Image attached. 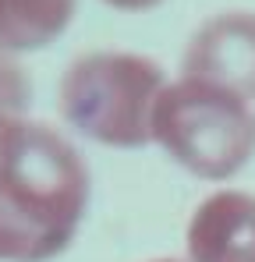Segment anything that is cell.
Here are the masks:
<instances>
[{"label":"cell","mask_w":255,"mask_h":262,"mask_svg":"<svg viewBox=\"0 0 255 262\" xmlns=\"http://www.w3.org/2000/svg\"><path fill=\"white\" fill-rule=\"evenodd\" d=\"M192 262H255V195L213 191L188 220Z\"/></svg>","instance_id":"5b68a950"},{"label":"cell","mask_w":255,"mask_h":262,"mask_svg":"<svg viewBox=\"0 0 255 262\" xmlns=\"http://www.w3.org/2000/svg\"><path fill=\"white\" fill-rule=\"evenodd\" d=\"M89 209V167L46 124L25 121L0 156V262H50Z\"/></svg>","instance_id":"6da1fadb"},{"label":"cell","mask_w":255,"mask_h":262,"mask_svg":"<svg viewBox=\"0 0 255 262\" xmlns=\"http://www.w3.org/2000/svg\"><path fill=\"white\" fill-rule=\"evenodd\" d=\"M107 7H117V11H153V7H160L163 0H103Z\"/></svg>","instance_id":"ba28073f"},{"label":"cell","mask_w":255,"mask_h":262,"mask_svg":"<svg viewBox=\"0 0 255 262\" xmlns=\"http://www.w3.org/2000/svg\"><path fill=\"white\" fill-rule=\"evenodd\" d=\"M29 99H32V85H29L22 64L11 53H0V156L11 142V135L29 121L25 117Z\"/></svg>","instance_id":"52a82bcc"},{"label":"cell","mask_w":255,"mask_h":262,"mask_svg":"<svg viewBox=\"0 0 255 262\" xmlns=\"http://www.w3.org/2000/svg\"><path fill=\"white\" fill-rule=\"evenodd\" d=\"M75 18V0H0V53L46 50Z\"/></svg>","instance_id":"8992f818"},{"label":"cell","mask_w":255,"mask_h":262,"mask_svg":"<svg viewBox=\"0 0 255 262\" xmlns=\"http://www.w3.org/2000/svg\"><path fill=\"white\" fill-rule=\"evenodd\" d=\"M153 142L188 174L227 181L255 152V99L238 89L181 75L167 82L156 103Z\"/></svg>","instance_id":"3957f363"},{"label":"cell","mask_w":255,"mask_h":262,"mask_svg":"<svg viewBox=\"0 0 255 262\" xmlns=\"http://www.w3.org/2000/svg\"><path fill=\"white\" fill-rule=\"evenodd\" d=\"M163 89L167 78L156 60L124 50H96L68 64L57 99L64 121L78 135L110 149H138L153 142Z\"/></svg>","instance_id":"7a4b0ae2"},{"label":"cell","mask_w":255,"mask_h":262,"mask_svg":"<svg viewBox=\"0 0 255 262\" xmlns=\"http://www.w3.org/2000/svg\"><path fill=\"white\" fill-rule=\"evenodd\" d=\"M153 262H177V259H153Z\"/></svg>","instance_id":"9c48e42d"},{"label":"cell","mask_w":255,"mask_h":262,"mask_svg":"<svg viewBox=\"0 0 255 262\" xmlns=\"http://www.w3.org/2000/svg\"><path fill=\"white\" fill-rule=\"evenodd\" d=\"M184 75L238 89L255 99V14L223 11L209 18L188 43Z\"/></svg>","instance_id":"277c9868"}]
</instances>
